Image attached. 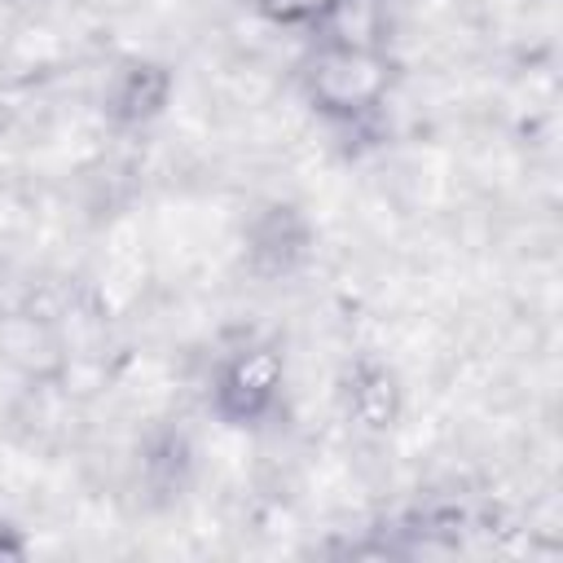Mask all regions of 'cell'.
Here are the masks:
<instances>
[{"label":"cell","mask_w":563,"mask_h":563,"mask_svg":"<svg viewBox=\"0 0 563 563\" xmlns=\"http://www.w3.org/2000/svg\"><path fill=\"white\" fill-rule=\"evenodd\" d=\"M26 554H31V537L13 519H0V563H22Z\"/></svg>","instance_id":"7"},{"label":"cell","mask_w":563,"mask_h":563,"mask_svg":"<svg viewBox=\"0 0 563 563\" xmlns=\"http://www.w3.org/2000/svg\"><path fill=\"white\" fill-rule=\"evenodd\" d=\"M347 413L365 427V431H391L400 422V409H405V387H400V374L378 361V356H361L352 369H347Z\"/></svg>","instance_id":"5"},{"label":"cell","mask_w":563,"mask_h":563,"mask_svg":"<svg viewBox=\"0 0 563 563\" xmlns=\"http://www.w3.org/2000/svg\"><path fill=\"white\" fill-rule=\"evenodd\" d=\"M282 396H286V356L277 343H264V339L229 347L216 361L211 387H207L211 413L233 431L264 427L282 409Z\"/></svg>","instance_id":"2"},{"label":"cell","mask_w":563,"mask_h":563,"mask_svg":"<svg viewBox=\"0 0 563 563\" xmlns=\"http://www.w3.org/2000/svg\"><path fill=\"white\" fill-rule=\"evenodd\" d=\"M172 92H176L172 66L154 57H132L106 79V114L119 128H145L172 106Z\"/></svg>","instance_id":"3"},{"label":"cell","mask_w":563,"mask_h":563,"mask_svg":"<svg viewBox=\"0 0 563 563\" xmlns=\"http://www.w3.org/2000/svg\"><path fill=\"white\" fill-rule=\"evenodd\" d=\"M246 4L268 26H282V31H317V35L347 9V0H246Z\"/></svg>","instance_id":"6"},{"label":"cell","mask_w":563,"mask_h":563,"mask_svg":"<svg viewBox=\"0 0 563 563\" xmlns=\"http://www.w3.org/2000/svg\"><path fill=\"white\" fill-rule=\"evenodd\" d=\"M308 246H312V229H308L303 211L290 207V202H273L268 211H260L255 224H251V233H246L251 268L255 273H268V277L290 273L308 255Z\"/></svg>","instance_id":"4"},{"label":"cell","mask_w":563,"mask_h":563,"mask_svg":"<svg viewBox=\"0 0 563 563\" xmlns=\"http://www.w3.org/2000/svg\"><path fill=\"white\" fill-rule=\"evenodd\" d=\"M396 66L387 48L356 35H321L299 66L308 110L334 128H365L387 110Z\"/></svg>","instance_id":"1"}]
</instances>
